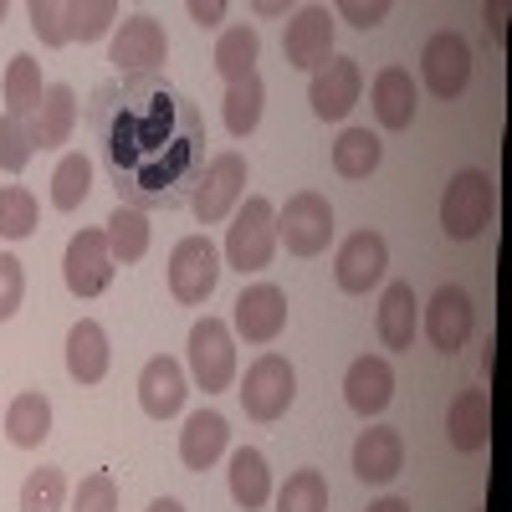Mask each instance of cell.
Here are the masks:
<instances>
[{
  "instance_id": "obj_9",
  "label": "cell",
  "mask_w": 512,
  "mask_h": 512,
  "mask_svg": "<svg viewBox=\"0 0 512 512\" xmlns=\"http://www.w3.org/2000/svg\"><path fill=\"white\" fill-rule=\"evenodd\" d=\"M108 62L123 72V77H139V72H159L169 62V36L154 16H123L118 31H113V52Z\"/></svg>"
},
{
  "instance_id": "obj_42",
  "label": "cell",
  "mask_w": 512,
  "mask_h": 512,
  "mask_svg": "<svg viewBox=\"0 0 512 512\" xmlns=\"http://www.w3.org/2000/svg\"><path fill=\"white\" fill-rule=\"evenodd\" d=\"M190 21L195 26H221L226 21V0H190Z\"/></svg>"
},
{
  "instance_id": "obj_45",
  "label": "cell",
  "mask_w": 512,
  "mask_h": 512,
  "mask_svg": "<svg viewBox=\"0 0 512 512\" xmlns=\"http://www.w3.org/2000/svg\"><path fill=\"white\" fill-rule=\"evenodd\" d=\"M256 16H287V0H256Z\"/></svg>"
},
{
  "instance_id": "obj_6",
  "label": "cell",
  "mask_w": 512,
  "mask_h": 512,
  "mask_svg": "<svg viewBox=\"0 0 512 512\" xmlns=\"http://www.w3.org/2000/svg\"><path fill=\"white\" fill-rule=\"evenodd\" d=\"M277 241L292 256H323L333 241V205L318 190H297L282 210H277Z\"/></svg>"
},
{
  "instance_id": "obj_11",
  "label": "cell",
  "mask_w": 512,
  "mask_h": 512,
  "mask_svg": "<svg viewBox=\"0 0 512 512\" xmlns=\"http://www.w3.org/2000/svg\"><path fill=\"white\" fill-rule=\"evenodd\" d=\"M231 318H236V333L246 338V344L267 349V344H277L282 328H287V292L277 282H251V287H241Z\"/></svg>"
},
{
  "instance_id": "obj_36",
  "label": "cell",
  "mask_w": 512,
  "mask_h": 512,
  "mask_svg": "<svg viewBox=\"0 0 512 512\" xmlns=\"http://www.w3.org/2000/svg\"><path fill=\"white\" fill-rule=\"evenodd\" d=\"M36 231V195L26 185L0 190V241H26Z\"/></svg>"
},
{
  "instance_id": "obj_30",
  "label": "cell",
  "mask_w": 512,
  "mask_h": 512,
  "mask_svg": "<svg viewBox=\"0 0 512 512\" xmlns=\"http://www.w3.org/2000/svg\"><path fill=\"white\" fill-rule=\"evenodd\" d=\"M384 159V144L369 134V128H344L333 144V175H344V180H369L374 169Z\"/></svg>"
},
{
  "instance_id": "obj_23",
  "label": "cell",
  "mask_w": 512,
  "mask_h": 512,
  "mask_svg": "<svg viewBox=\"0 0 512 512\" xmlns=\"http://www.w3.org/2000/svg\"><path fill=\"white\" fill-rule=\"evenodd\" d=\"M446 441L456 451H466V456L492 441V400H487V390H461L451 400V410H446Z\"/></svg>"
},
{
  "instance_id": "obj_44",
  "label": "cell",
  "mask_w": 512,
  "mask_h": 512,
  "mask_svg": "<svg viewBox=\"0 0 512 512\" xmlns=\"http://www.w3.org/2000/svg\"><path fill=\"white\" fill-rule=\"evenodd\" d=\"M369 512H410V502L405 497H379V502H369Z\"/></svg>"
},
{
  "instance_id": "obj_10",
  "label": "cell",
  "mask_w": 512,
  "mask_h": 512,
  "mask_svg": "<svg viewBox=\"0 0 512 512\" xmlns=\"http://www.w3.org/2000/svg\"><path fill=\"white\" fill-rule=\"evenodd\" d=\"M420 72H425V88H431L441 103H456L472 82V47H466L461 31H436L420 52Z\"/></svg>"
},
{
  "instance_id": "obj_7",
  "label": "cell",
  "mask_w": 512,
  "mask_h": 512,
  "mask_svg": "<svg viewBox=\"0 0 512 512\" xmlns=\"http://www.w3.org/2000/svg\"><path fill=\"white\" fill-rule=\"evenodd\" d=\"M241 195H246V159H241L236 149H226V154H216V159L205 164V175H200V185H195L190 210H195L200 226H216V221L236 216Z\"/></svg>"
},
{
  "instance_id": "obj_2",
  "label": "cell",
  "mask_w": 512,
  "mask_h": 512,
  "mask_svg": "<svg viewBox=\"0 0 512 512\" xmlns=\"http://www.w3.org/2000/svg\"><path fill=\"white\" fill-rule=\"evenodd\" d=\"M492 205H497V190L487 169H456L441 195V231L451 241H477L492 221Z\"/></svg>"
},
{
  "instance_id": "obj_27",
  "label": "cell",
  "mask_w": 512,
  "mask_h": 512,
  "mask_svg": "<svg viewBox=\"0 0 512 512\" xmlns=\"http://www.w3.org/2000/svg\"><path fill=\"white\" fill-rule=\"evenodd\" d=\"M103 236H108L113 262H118V267H134V262H144V256H149L154 226H149L144 210H134V205H118L113 216H108V226H103Z\"/></svg>"
},
{
  "instance_id": "obj_17",
  "label": "cell",
  "mask_w": 512,
  "mask_h": 512,
  "mask_svg": "<svg viewBox=\"0 0 512 512\" xmlns=\"http://www.w3.org/2000/svg\"><path fill=\"white\" fill-rule=\"evenodd\" d=\"M344 400H349V410L364 415V420L390 410V400H395V369H390V359H384V354L354 359L349 374H344Z\"/></svg>"
},
{
  "instance_id": "obj_14",
  "label": "cell",
  "mask_w": 512,
  "mask_h": 512,
  "mask_svg": "<svg viewBox=\"0 0 512 512\" xmlns=\"http://www.w3.org/2000/svg\"><path fill=\"white\" fill-rule=\"evenodd\" d=\"M359 93H364V72H359L354 57H328L308 82V103L323 123H344L354 113Z\"/></svg>"
},
{
  "instance_id": "obj_20",
  "label": "cell",
  "mask_w": 512,
  "mask_h": 512,
  "mask_svg": "<svg viewBox=\"0 0 512 512\" xmlns=\"http://www.w3.org/2000/svg\"><path fill=\"white\" fill-rule=\"evenodd\" d=\"M108 364H113V349H108V328L98 318H77L67 328V374L77 384H103L108 379Z\"/></svg>"
},
{
  "instance_id": "obj_35",
  "label": "cell",
  "mask_w": 512,
  "mask_h": 512,
  "mask_svg": "<svg viewBox=\"0 0 512 512\" xmlns=\"http://www.w3.org/2000/svg\"><path fill=\"white\" fill-rule=\"evenodd\" d=\"M62 502H67L62 466H36L21 482V512H62Z\"/></svg>"
},
{
  "instance_id": "obj_34",
  "label": "cell",
  "mask_w": 512,
  "mask_h": 512,
  "mask_svg": "<svg viewBox=\"0 0 512 512\" xmlns=\"http://www.w3.org/2000/svg\"><path fill=\"white\" fill-rule=\"evenodd\" d=\"M88 195H93V164H88V154H67L57 164V175H52V205L57 210H77Z\"/></svg>"
},
{
  "instance_id": "obj_13",
  "label": "cell",
  "mask_w": 512,
  "mask_h": 512,
  "mask_svg": "<svg viewBox=\"0 0 512 512\" xmlns=\"http://www.w3.org/2000/svg\"><path fill=\"white\" fill-rule=\"evenodd\" d=\"M477 328V308H472V292L446 282L431 292V303H425V333H431V344L441 354H461L466 338Z\"/></svg>"
},
{
  "instance_id": "obj_43",
  "label": "cell",
  "mask_w": 512,
  "mask_h": 512,
  "mask_svg": "<svg viewBox=\"0 0 512 512\" xmlns=\"http://www.w3.org/2000/svg\"><path fill=\"white\" fill-rule=\"evenodd\" d=\"M487 31H492V41H502V36H507V0L487 6Z\"/></svg>"
},
{
  "instance_id": "obj_41",
  "label": "cell",
  "mask_w": 512,
  "mask_h": 512,
  "mask_svg": "<svg viewBox=\"0 0 512 512\" xmlns=\"http://www.w3.org/2000/svg\"><path fill=\"white\" fill-rule=\"evenodd\" d=\"M338 21H349V26H359V31H374L384 16H390V0H338V11H333Z\"/></svg>"
},
{
  "instance_id": "obj_18",
  "label": "cell",
  "mask_w": 512,
  "mask_h": 512,
  "mask_svg": "<svg viewBox=\"0 0 512 512\" xmlns=\"http://www.w3.org/2000/svg\"><path fill=\"white\" fill-rule=\"evenodd\" d=\"M405 472V436L395 425H374L354 441V477L369 482V487H384Z\"/></svg>"
},
{
  "instance_id": "obj_26",
  "label": "cell",
  "mask_w": 512,
  "mask_h": 512,
  "mask_svg": "<svg viewBox=\"0 0 512 512\" xmlns=\"http://www.w3.org/2000/svg\"><path fill=\"white\" fill-rule=\"evenodd\" d=\"M6 436H11V446L36 451L41 441L52 436V400L41 395V390H21V395L6 405Z\"/></svg>"
},
{
  "instance_id": "obj_4",
  "label": "cell",
  "mask_w": 512,
  "mask_h": 512,
  "mask_svg": "<svg viewBox=\"0 0 512 512\" xmlns=\"http://www.w3.org/2000/svg\"><path fill=\"white\" fill-rule=\"evenodd\" d=\"M292 400H297V369L282 354H262V359L246 369V379H241V410L256 425L282 420L292 410Z\"/></svg>"
},
{
  "instance_id": "obj_39",
  "label": "cell",
  "mask_w": 512,
  "mask_h": 512,
  "mask_svg": "<svg viewBox=\"0 0 512 512\" xmlns=\"http://www.w3.org/2000/svg\"><path fill=\"white\" fill-rule=\"evenodd\" d=\"M26 21H31V31L41 36V47H67V16H62V6L57 0H31L26 6Z\"/></svg>"
},
{
  "instance_id": "obj_22",
  "label": "cell",
  "mask_w": 512,
  "mask_h": 512,
  "mask_svg": "<svg viewBox=\"0 0 512 512\" xmlns=\"http://www.w3.org/2000/svg\"><path fill=\"white\" fill-rule=\"evenodd\" d=\"M26 128H31L36 149H62L72 139V128H77V93L67 88V82H47V93H41Z\"/></svg>"
},
{
  "instance_id": "obj_40",
  "label": "cell",
  "mask_w": 512,
  "mask_h": 512,
  "mask_svg": "<svg viewBox=\"0 0 512 512\" xmlns=\"http://www.w3.org/2000/svg\"><path fill=\"white\" fill-rule=\"evenodd\" d=\"M72 512H118V482L108 472L82 477V487L72 492Z\"/></svg>"
},
{
  "instance_id": "obj_28",
  "label": "cell",
  "mask_w": 512,
  "mask_h": 512,
  "mask_svg": "<svg viewBox=\"0 0 512 512\" xmlns=\"http://www.w3.org/2000/svg\"><path fill=\"white\" fill-rule=\"evenodd\" d=\"M262 108H267V82H262V72L231 82V88H226V134H231V139H251L256 123H262Z\"/></svg>"
},
{
  "instance_id": "obj_19",
  "label": "cell",
  "mask_w": 512,
  "mask_h": 512,
  "mask_svg": "<svg viewBox=\"0 0 512 512\" xmlns=\"http://www.w3.org/2000/svg\"><path fill=\"white\" fill-rule=\"evenodd\" d=\"M231 446V420L221 410H195L180 431V461L185 472H210Z\"/></svg>"
},
{
  "instance_id": "obj_8",
  "label": "cell",
  "mask_w": 512,
  "mask_h": 512,
  "mask_svg": "<svg viewBox=\"0 0 512 512\" xmlns=\"http://www.w3.org/2000/svg\"><path fill=\"white\" fill-rule=\"evenodd\" d=\"M113 272H118V262H113L103 231H77V236L67 241L62 277H67V292H72V297H82V303H88V297H103V292L113 287Z\"/></svg>"
},
{
  "instance_id": "obj_5",
  "label": "cell",
  "mask_w": 512,
  "mask_h": 512,
  "mask_svg": "<svg viewBox=\"0 0 512 512\" xmlns=\"http://www.w3.org/2000/svg\"><path fill=\"white\" fill-rule=\"evenodd\" d=\"M190 379L205 395H221L236 384V333L210 313L190 328Z\"/></svg>"
},
{
  "instance_id": "obj_21",
  "label": "cell",
  "mask_w": 512,
  "mask_h": 512,
  "mask_svg": "<svg viewBox=\"0 0 512 512\" xmlns=\"http://www.w3.org/2000/svg\"><path fill=\"white\" fill-rule=\"evenodd\" d=\"M369 103H374V118L379 128H390V134H400V128L415 123V77L405 67H379V77L369 82Z\"/></svg>"
},
{
  "instance_id": "obj_24",
  "label": "cell",
  "mask_w": 512,
  "mask_h": 512,
  "mask_svg": "<svg viewBox=\"0 0 512 512\" xmlns=\"http://www.w3.org/2000/svg\"><path fill=\"white\" fill-rule=\"evenodd\" d=\"M374 328H379V344L384 349H395L405 354L415 344V328H420V303H415V292L410 282H390L379 297V313H374Z\"/></svg>"
},
{
  "instance_id": "obj_15",
  "label": "cell",
  "mask_w": 512,
  "mask_h": 512,
  "mask_svg": "<svg viewBox=\"0 0 512 512\" xmlns=\"http://www.w3.org/2000/svg\"><path fill=\"white\" fill-rule=\"evenodd\" d=\"M282 57L297 72H318L333 57V11L328 6H303L287 31H282Z\"/></svg>"
},
{
  "instance_id": "obj_47",
  "label": "cell",
  "mask_w": 512,
  "mask_h": 512,
  "mask_svg": "<svg viewBox=\"0 0 512 512\" xmlns=\"http://www.w3.org/2000/svg\"><path fill=\"white\" fill-rule=\"evenodd\" d=\"M0 26H6V0H0Z\"/></svg>"
},
{
  "instance_id": "obj_16",
  "label": "cell",
  "mask_w": 512,
  "mask_h": 512,
  "mask_svg": "<svg viewBox=\"0 0 512 512\" xmlns=\"http://www.w3.org/2000/svg\"><path fill=\"white\" fill-rule=\"evenodd\" d=\"M185 395H190V374L180 359L169 354H154L139 374V405L149 420H175L185 410Z\"/></svg>"
},
{
  "instance_id": "obj_38",
  "label": "cell",
  "mask_w": 512,
  "mask_h": 512,
  "mask_svg": "<svg viewBox=\"0 0 512 512\" xmlns=\"http://www.w3.org/2000/svg\"><path fill=\"white\" fill-rule=\"evenodd\" d=\"M21 303H26V267H21V256L0 251V323H11Z\"/></svg>"
},
{
  "instance_id": "obj_3",
  "label": "cell",
  "mask_w": 512,
  "mask_h": 512,
  "mask_svg": "<svg viewBox=\"0 0 512 512\" xmlns=\"http://www.w3.org/2000/svg\"><path fill=\"white\" fill-rule=\"evenodd\" d=\"M221 272L226 267H221V251H216L210 236H185V241H175V251H169V292H175V303H185V308L210 303Z\"/></svg>"
},
{
  "instance_id": "obj_31",
  "label": "cell",
  "mask_w": 512,
  "mask_h": 512,
  "mask_svg": "<svg viewBox=\"0 0 512 512\" xmlns=\"http://www.w3.org/2000/svg\"><path fill=\"white\" fill-rule=\"evenodd\" d=\"M0 93H6V113L11 118H31L36 113V103H41V93H47V82H41V62L36 57H11V67H6V82H0Z\"/></svg>"
},
{
  "instance_id": "obj_12",
  "label": "cell",
  "mask_w": 512,
  "mask_h": 512,
  "mask_svg": "<svg viewBox=\"0 0 512 512\" xmlns=\"http://www.w3.org/2000/svg\"><path fill=\"white\" fill-rule=\"evenodd\" d=\"M384 272H390V246H384L379 231H354L333 256V282L349 297H364L369 287H379Z\"/></svg>"
},
{
  "instance_id": "obj_25",
  "label": "cell",
  "mask_w": 512,
  "mask_h": 512,
  "mask_svg": "<svg viewBox=\"0 0 512 512\" xmlns=\"http://www.w3.org/2000/svg\"><path fill=\"white\" fill-rule=\"evenodd\" d=\"M226 477H231V502L241 512H256V507L272 502V466H267V456L256 446L231 451V472Z\"/></svg>"
},
{
  "instance_id": "obj_46",
  "label": "cell",
  "mask_w": 512,
  "mask_h": 512,
  "mask_svg": "<svg viewBox=\"0 0 512 512\" xmlns=\"http://www.w3.org/2000/svg\"><path fill=\"white\" fill-rule=\"evenodd\" d=\"M149 512H185V507H180L175 497H154V502H149Z\"/></svg>"
},
{
  "instance_id": "obj_1",
  "label": "cell",
  "mask_w": 512,
  "mask_h": 512,
  "mask_svg": "<svg viewBox=\"0 0 512 512\" xmlns=\"http://www.w3.org/2000/svg\"><path fill=\"white\" fill-rule=\"evenodd\" d=\"M277 256V205L267 195H246L226 226V267L231 272H262Z\"/></svg>"
},
{
  "instance_id": "obj_37",
  "label": "cell",
  "mask_w": 512,
  "mask_h": 512,
  "mask_svg": "<svg viewBox=\"0 0 512 512\" xmlns=\"http://www.w3.org/2000/svg\"><path fill=\"white\" fill-rule=\"evenodd\" d=\"M31 154H36V144H31L26 118L0 113V169H6V175H21V169L31 164Z\"/></svg>"
},
{
  "instance_id": "obj_33",
  "label": "cell",
  "mask_w": 512,
  "mask_h": 512,
  "mask_svg": "<svg viewBox=\"0 0 512 512\" xmlns=\"http://www.w3.org/2000/svg\"><path fill=\"white\" fill-rule=\"evenodd\" d=\"M62 16H67V41H98V36H108V26L118 21V0H72V6H62Z\"/></svg>"
},
{
  "instance_id": "obj_32",
  "label": "cell",
  "mask_w": 512,
  "mask_h": 512,
  "mask_svg": "<svg viewBox=\"0 0 512 512\" xmlns=\"http://www.w3.org/2000/svg\"><path fill=\"white\" fill-rule=\"evenodd\" d=\"M277 512H328V477L318 472V466L292 472L277 492Z\"/></svg>"
},
{
  "instance_id": "obj_29",
  "label": "cell",
  "mask_w": 512,
  "mask_h": 512,
  "mask_svg": "<svg viewBox=\"0 0 512 512\" xmlns=\"http://www.w3.org/2000/svg\"><path fill=\"white\" fill-rule=\"evenodd\" d=\"M256 57H262V31H256V26H226L221 31V41H216V72L226 77V88L256 72Z\"/></svg>"
}]
</instances>
